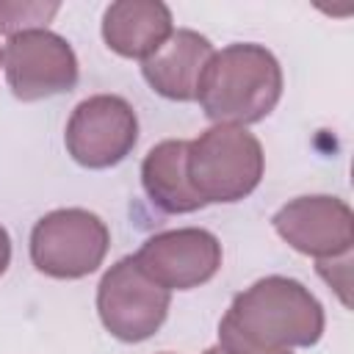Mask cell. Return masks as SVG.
Here are the masks:
<instances>
[{
  "mask_svg": "<svg viewBox=\"0 0 354 354\" xmlns=\"http://www.w3.org/2000/svg\"><path fill=\"white\" fill-rule=\"evenodd\" d=\"M324 307L299 279L263 277L241 290L218 321L224 354H293L324 335Z\"/></svg>",
  "mask_w": 354,
  "mask_h": 354,
  "instance_id": "1",
  "label": "cell"
},
{
  "mask_svg": "<svg viewBox=\"0 0 354 354\" xmlns=\"http://www.w3.org/2000/svg\"><path fill=\"white\" fill-rule=\"evenodd\" d=\"M279 97L282 66L268 47L254 41L213 50L196 83V100L216 124H254L277 108Z\"/></svg>",
  "mask_w": 354,
  "mask_h": 354,
  "instance_id": "2",
  "label": "cell"
},
{
  "mask_svg": "<svg viewBox=\"0 0 354 354\" xmlns=\"http://www.w3.org/2000/svg\"><path fill=\"white\" fill-rule=\"evenodd\" d=\"M266 155L254 133L238 124H213L188 141L185 174L194 194L210 202H241L263 180Z\"/></svg>",
  "mask_w": 354,
  "mask_h": 354,
  "instance_id": "3",
  "label": "cell"
},
{
  "mask_svg": "<svg viewBox=\"0 0 354 354\" xmlns=\"http://www.w3.org/2000/svg\"><path fill=\"white\" fill-rule=\"evenodd\" d=\"M111 246L105 221L86 207H58L44 213L30 230V263L53 279H80L94 274Z\"/></svg>",
  "mask_w": 354,
  "mask_h": 354,
  "instance_id": "4",
  "label": "cell"
},
{
  "mask_svg": "<svg viewBox=\"0 0 354 354\" xmlns=\"http://www.w3.org/2000/svg\"><path fill=\"white\" fill-rule=\"evenodd\" d=\"M171 293L152 282L133 254L116 260L97 285V313L102 326L122 343L152 337L169 315Z\"/></svg>",
  "mask_w": 354,
  "mask_h": 354,
  "instance_id": "5",
  "label": "cell"
},
{
  "mask_svg": "<svg viewBox=\"0 0 354 354\" xmlns=\"http://www.w3.org/2000/svg\"><path fill=\"white\" fill-rule=\"evenodd\" d=\"M138 141V116L119 94H94L75 105L64 144L75 163L111 169L122 163Z\"/></svg>",
  "mask_w": 354,
  "mask_h": 354,
  "instance_id": "6",
  "label": "cell"
},
{
  "mask_svg": "<svg viewBox=\"0 0 354 354\" xmlns=\"http://www.w3.org/2000/svg\"><path fill=\"white\" fill-rule=\"evenodd\" d=\"M3 69L11 94L22 102L72 91L77 83V55L53 30H22L3 47Z\"/></svg>",
  "mask_w": 354,
  "mask_h": 354,
  "instance_id": "7",
  "label": "cell"
},
{
  "mask_svg": "<svg viewBox=\"0 0 354 354\" xmlns=\"http://www.w3.org/2000/svg\"><path fill=\"white\" fill-rule=\"evenodd\" d=\"M271 224L290 249L315 257L318 263H332L351 254L354 213L337 196H296L274 213Z\"/></svg>",
  "mask_w": 354,
  "mask_h": 354,
  "instance_id": "8",
  "label": "cell"
},
{
  "mask_svg": "<svg viewBox=\"0 0 354 354\" xmlns=\"http://www.w3.org/2000/svg\"><path fill=\"white\" fill-rule=\"evenodd\" d=\"M138 268L166 290H191L221 268V243L202 227H180L149 235L133 254Z\"/></svg>",
  "mask_w": 354,
  "mask_h": 354,
  "instance_id": "9",
  "label": "cell"
},
{
  "mask_svg": "<svg viewBox=\"0 0 354 354\" xmlns=\"http://www.w3.org/2000/svg\"><path fill=\"white\" fill-rule=\"evenodd\" d=\"M174 33V19L160 0H119L102 14V39L122 58L147 61Z\"/></svg>",
  "mask_w": 354,
  "mask_h": 354,
  "instance_id": "10",
  "label": "cell"
},
{
  "mask_svg": "<svg viewBox=\"0 0 354 354\" xmlns=\"http://www.w3.org/2000/svg\"><path fill=\"white\" fill-rule=\"evenodd\" d=\"M210 55L213 44L207 36L191 28H180L155 55L141 64V75L155 94L174 102H191L196 100V83Z\"/></svg>",
  "mask_w": 354,
  "mask_h": 354,
  "instance_id": "11",
  "label": "cell"
},
{
  "mask_svg": "<svg viewBox=\"0 0 354 354\" xmlns=\"http://www.w3.org/2000/svg\"><path fill=\"white\" fill-rule=\"evenodd\" d=\"M185 152L188 141L166 138L155 144L141 160V185L149 202L163 213H194L205 207V202L194 194L188 183Z\"/></svg>",
  "mask_w": 354,
  "mask_h": 354,
  "instance_id": "12",
  "label": "cell"
},
{
  "mask_svg": "<svg viewBox=\"0 0 354 354\" xmlns=\"http://www.w3.org/2000/svg\"><path fill=\"white\" fill-rule=\"evenodd\" d=\"M61 3L50 0H0V33L17 36L22 30H47Z\"/></svg>",
  "mask_w": 354,
  "mask_h": 354,
  "instance_id": "13",
  "label": "cell"
},
{
  "mask_svg": "<svg viewBox=\"0 0 354 354\" xmlns=\"http://www.w3.org/2000/svg\"><path fill=\"white\" fill-rule=\"evenodd\" d=\"M8 263H11V238H8V230L0 224V277L6 274Z\"/></svg>",
  "mask_w": 354,
  "mask_h": 354,
  "instance_id": "14",
  "label": "cell"
},
{
  "mask_svg": "<svg viewBox=\"0 0 354 354\" xmlns=\"http://www.w3.org/2000/svg\"><path fill=\"white\" fill-rule=\"evenodd\" d=\"M202 354H224V351H221V348H218V346H210V348H205V351H202Z\"/></svg>",
  "mask_w": 354,
  "mask_h": 354,
  "instance_id": "15",
  "label": "cell"
},
{
  "mask_svg": "<svg viewBox=\"0 0 354 354\" xmlns=\"http://www.w3.org/2000/svg\"><path fill=\"white\" fill-rule=\"evenodd\" d=\"M0 64H3V47H0Z\"/></svg>",
  "mask_w": 354,
  "mask_h": 354,
  "instance_id": "16",
  "label": "cell"
}]
</instances>
